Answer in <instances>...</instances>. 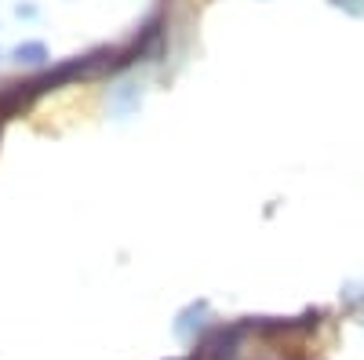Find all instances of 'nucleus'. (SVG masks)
Returning a JSON list of instances; mask_svg holds the SVG:
<instances>
[{"label": "nucleus", "instance_id": "obj_3", "mask_svg": "<svg viewBox=\"0 0 364 360\" xmlns=\"http://www.w3.org/2000/svg\"><path fill=\"white\" fill-rule=\"evenodd\" d=\"M331 4H339V8H346V11H353V15H364V8L357 4V0H331Z\"/></svg>", "mask_w": 364, "mask_h": 360}, {"label": "nucleus", "instance_id": "obj_2", "mask_svg": "<svg viewBox=\"0 0 364 360\" xmlns=\"http://www.w3.org/2000/svg\"><path fill=\"white\" fill-rule=\"evenodd\" d=\"M15 58H18V62H29V66H41V62H48V48L41 40H29V44L15 48Z\"/></svg>", "mask_w": 364, "mask_h": 360}, {"label": "nucleus", "instance_id": "obj_1", "mask_svg": "<svg viewBox=\"0 0 364 360\" xmlns=\"http://www.w3.org/2000/svg\"><path fill=\"white\" fill-rule=\"evenodd\" d=\"M240 335H245V327H240V324L208 332L200 339V346H197V360H233V353L240 346Z\"/></svg>", "mask_w": 364, "mask_h": 360}]
</instances>
